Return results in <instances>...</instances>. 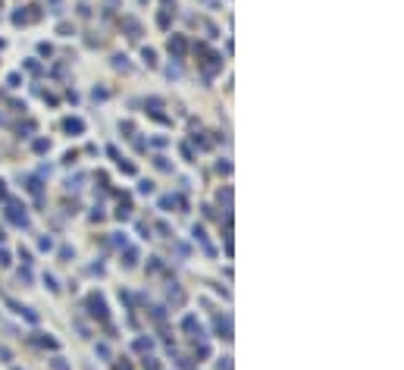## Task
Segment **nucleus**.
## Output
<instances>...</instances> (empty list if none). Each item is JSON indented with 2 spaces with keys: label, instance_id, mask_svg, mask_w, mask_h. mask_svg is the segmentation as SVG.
<instances>
[{
  "label": "nucleus",
  "instance_id": "obj_2",
  "mask_svg": "<svg viewBox=\"0 0 404 370\" xmlns=\"http://www.w3.org/2000/svg\"><path fill=\"white\" fill-rule=\"evenodd\" d=\"M50 364H54V370H69V364L63 361V357H54V361H50Z\"/></svg>",
  "mask_w": 404,
  "mask_h": 370
},
{
  "label": "nucleus",
  "instance_id": "obj_1",
  "mask_svg": "<svg viewBox=\"0 0 404 370\" xmlns=\"http://www.w3.org/2000/svg\"><path fill=\"white\" fill-rule=\"evenodd\" d=\"M88 307H91L94 317H106V301H104L100 295H91V298H88Z\"/></svg>",
  "mask_w": 404,
  "mask_h": 370
},
{
  "label": "nucleus",
  "instance_id": "obj_3",
  "mask_svg": "<svg viewBox=\"0 0 404 370\" xmlns=\"http://www.w3.org/2000/svg\"><path fill=\"white\" fill-rule=\"evenodd\" d=\"M66 129H69V132H72V129H76V132H82V119H69Z\"/></svg>",
  "mask_w": 404,
  "mask_h": 370
}]
</instances>
